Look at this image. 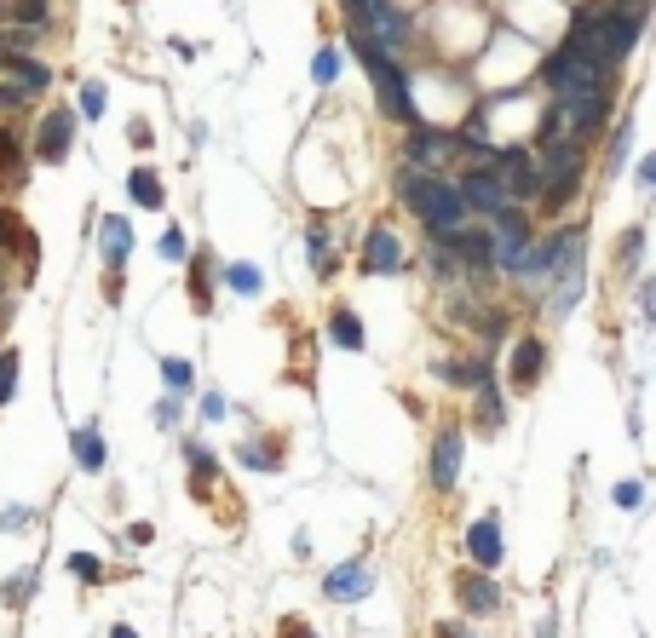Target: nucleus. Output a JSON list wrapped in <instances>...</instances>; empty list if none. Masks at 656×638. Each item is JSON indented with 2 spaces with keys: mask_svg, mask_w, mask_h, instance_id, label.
I'll use <instances>...</instances> for the list:
<instances>
[{
  "mask_svg": "<svg viewBox=\"0 0 656 638\" xmlns=\"http://www.w3.org/2000/svg\"><path fill=\"white\" fill-rule=\"evenodd\" d=\"M340 64H346V58H340V46H317V58H311V81L328 92L334 81H340Z\"/></svg>",
  "mask_w": 656,
  "mask_h": 638,
  "instance_id": "nucleus-38",
  "label": "nucleus"
},
{
  "mask_svg": "<svg viewBox=\"0 0 656 638\" xmlns=\"http://www.w3.org/2000/svg\"><path fill=\"white\" fill-rule=\"evenodd\" d=\"M0 529H6V535H24V529H35V512H29V506H6V512H0Z\"/></svg>",
  "mask_w": 656,
  "mask_h": 638,
  "instance_id": "nucleus-45",
  "label": "nucleus"
},
{
  "mask_svg": "<svg viewBox=\"0 0 656 638\" xmlns=\"http://www.w3.org/2000/svg\"><path fill=\"white\" fill-rule=\"evenodd\" d=\"M35 581H41V570H18V575H6V581H0V604H6V610H24L29 593H35Z\"/></svg>",
  "mask_w": 656,
  "mask_h": 638,
  "instance_id": "nucleus-36",
  "label": "nucleus"
},
{
  "mask_svg": "<svg viewBox=\"0 0 656 638\" xmlns=\"http://www.w3.org/2000/svg\"><path fill=\"white\" fill-rule=\"evenodd\" d=\"M645 236H651L645 225H628L622 236H616V271H622V276H639V259H645Z\"/></svg>",
  "mask_w": 656,
  "mask_h": 638,
  "instance_id": "nucleus-32",
  "label": "nucleus"
},
{
  "mask_svg": "<svg viewBox=\"0 0 656 638\" xmlns=\"http://www.w3.org/2000/svg\"><path fill=\"white\" fill-rule=\"evenodd\" d=\"M75 127H81L75 104H52V110H41L35 138H29V161H35V167H64L70 150H75Z\"/></svg>",
  "mask_w": 656,
  "mask_h": 638,
  "instance_id": "nucleus-5",
  "label": "nucleus"
},
{
  "mask_svg": "<svg viewBox=\"0 0 656 638\" xmlns=\"http://www.w3.org/2000/svg\"><path fill=\"white\" fill-rule=\"evenodd\" d=\"M185 409H190V397H179V391H162V397H156V426H162V432H179V426H185Z\"/></svg>",
  "mask_w": 656,
  "mask_h": 638,
  "instance_id": "nucleus-37",
  "label": "nucleus"
},
{
  "mask_svg": "<svg viewBox=\"0 0 656 638\" xmlns=\"http://www.w3.org/2000/svg\"><path fill=\"white\" fill-rule=\"evenodd\" d=\"M328 345H334V351H363V345H369V334H363V317H357L352 305H334V311H328Z\"/></svg>",
  "mask_w": 656,
  "mask_h": 638,
  "instance_id": "nucleus-25",
  "label": "nucleus"
},
{
  "mask_svg": "<svg viewBox=\"0 0 656 638\" xmlns=\"http://www.w3.org/2000/svg\"><path fill=\"white\" fill-rule=\"evenodd\" d=\"M587 242H593V236H587V225H576V219H564L559 230H541L536 242H530V253L507 271V282L524 288V294H547L564 271L587 265Z\"/></svg>",
  "mask_w": 656,
  "mask_h": 638,
  "instance_id": "nucleus-3",
  "label": "nucleus"
},
{
  "mask_svg": "<svg viewBox=\"0 0 656 638\" xmlns=\"http://www.w3.org/2000/svg\"><path fill=\"white\" fill-rule=\"evenodd\" d=\"M432 374H438L444 386H455V391H467V397H472L478 386H490V380H495V357H490V351H478V357H438Z\"/></svg>",
  "mask_w": 656,
  "mask_h": 638,
  "instance_id": "nucleus-16",
  "label": "nucleus"
},
{
  "mask_svg": "<svg viewBox=\"0 0 656 638\" xmlns=\"http://www.w3.org/2000/svg\"><path fill=\"white\" fill-rule=\"evenodd\" d=\"M294 558H311V529H294Z\"/></svg>",
  "mask_w": 656,
  "mask_h": 638,
  "instance_id": "nucleus-51",
  "label": "nucleus"
},
{
  "mask_svg": "<svg viewBox=\"0 0 656 638\" xmlns=\"http://www.w3.org/2000/svg\"><path fill=\"white\" fill-rule=\"evenodd\" d=\"M375 593V558H346V564H334L323 575V598L328 604H363V598Z\"/></svg>",
  "mask_w": 656,
  "mask_h": 638,
  "instance_id": "nucleus-13",
  "label": "nucleus"
},
{
  "mask_svg": "<svg viewBox=\"0 0 656 638\" xmlns=\"http://www.w3.org/2000/svg\"><path fill=\"white\" fill-rule=\"evenodd\" d=\"M75 115H81V121H104V115H110V87H104V81H81V92H75Z\"/></svg>",
  "mask_w": 656,
  "mask_h": 638,
  "instance_id": "nucleus-33",
  "label": "nucleus"
},
{
  "mask_svg": "<svg viewBox=\"0 0 656 638\" xmlns=\"http://www.w3.org/2000/svg\"><path fill=\"white\" fill-rule=\"evenodd\" d=\"M18 368H24V357H18L12 345H0V409L18 397Z\"/></svg>",
  "mask_w": 656,
  "mask_h": 638,
  "instance_id": "nucleus-39",
  "label": "nucleus"
},
{
  "mask_svg": "<svg viewBox=\"0 0 656 638\" xmlns=\"http://www.w3.org/2000/svg\"><path fill=\"white\" fill-rule=\"evenodd\" d=\"M432 638H478V633H472L467 621H438V633Z\"/></svg>",
  "mask_w": 656,
  "mask_h": 638,
  "instance_id": "nucleus-48",
  "label": "nucleus"
},
{
  "mask_svg": "<svg viewBox=\"0 0 656 638\" xmlns=\"http://www.w3.org/2000/svg\"><path fill=\"white\" fill-rule=\"evenodd\" d=\"M495 173H501V184H507V202H518V207L541 202V161H536L530 144H501Z\"/></svg>",
  "mask_w": 656,
  "mask_h": 638,
  "instance_id": "nucleus-7",
  "label": "nucleus"
},
{
  "mask_svg": "<svg viewBox=\"0 0 656 638\" xmlns=\"http://www.w3.org/2000/svg\"><path fill=\"white\" fill-rule=\"evenodd\" d=\"M357 265H363V276H403L409 271V248L398 242V230L392 225H369L363 230V253H357Z\"/></svg>",
  "mask_w": 656,
  "mask_h": 638,
  "instance_id": "nucleus-12",
  "label": "nucleus"
},
{
  "mask_svg": "<svg viewBox=\"0 0 656 638\" xmlns=\"http://www.w3.org/2000/svg\"><path fill=\"white\" fill-rule=\"evenodd\" d=\"M645 35V12H616V6H570V29H564V46H576L582 58H593L599 69H616L633 58V46Z\"/></svg>",
  "mask_w": 656,
  "mask_h": 638,
  "instance_id": "nucleus-1",
  "label": "nucleus"
},
{
  "mask_svg": "<svg viewBox=\"0 0 656 638\" xmlns=\"http://www.w3.org/2000/svg\"><path fill=\"white\" fill-rule=\"evenodd\" d=\"M190 299H196V311L208 317L213 311V294H219V259H213V248H190Z\"/></svg>",
  "mask_w": 656,
  "mask_h": 638,
  "instance_id": "nucleus-22",
  "label": "nucleus"
},
{
  "mask_svg": "<svg viewBox=\"0 0 656 638\" xmlns=\"http://www.w3.org/2000/svg\"><path fill=\"white\" fill-rule=\"evenodd\" d=\"M70 460H75L81 478H104V472H110V443L98 432V420H87V426L70 432Z\"/></svg>",
  "mask_w": 656,
  "mask_h": 638,
  "instance_id": "nucleus-17",
  "label": "nucleus"
},
{
  "mask_svg": "<svg viewBox=\"0 0 656 638\" xmlns=\"http://www.w3.org/2000/svg\"><path fill=\"white\" fill-rule=\"evenodd\" d=\"M501 426H507V386H501V374H495L490 386L472 391V432L495 437Z\"/></svg>",
  "mask_w": 656,
  "mask_h": 638,
  "instance_id": "nucleus-21",
  "label": "nucleus"
},
{
  "mask_svg": "<svg viewBox=\"0 0 656 638\" xmlns=\"http://www.w3.org/2000/svg\"><path fill=\"white\" fill-rule=\"evenodd\" d=\"M536 638H559V616H541V627H536Z\"/></svg>",
  "mask_w": 656,
  "mask_h": 638,
  "instance_id": "nucleus-53",
  "label": "nucleus"
},
{
  "mask_svg": "<svg viewBox=\"0 0 656 638\" xmlns=\"http://www.w3.org/2000/svg\"><path fill=\"white\" fill-rule=\"evenodd\" d=\"M0 23H6V0H0Z\"/></svg>",
  "mask_w": 656,
  "mask_h": 638,
  "instance_id": "nucleus-56",
  "label": "nucleus"
},
{
  "mask_svg": "<svg viewBox=\"0 0 656 638\" xmlns=\"http://www.w3.org/2000/svg\"><path fill=\"white\" fill-rule=\"evenodd\" d=\"M127 144H133V150H150V144H156V133H150V121H144V115L127 121Z\"/></svg>",
  "mask_w": 656,
  "mask_h": 638,
  "instance_id": "nucleus-46",
  "label": "nucleus"
},
{
  "mask_svg": "<svg viewBox=\"0 0 656 638\" xmlns=\"http://www.w3.org/2000/svg\"><path fill=\"white\" fill-rule=\"evenodd\" d=\"M455 190H461V202H467L472 219H495L501 207H507V184L495 167H461L455 173Z\"/></svg>",
  "mask_w": 656,
  "mask_h": 638,
  "instance_id": "nucleus-11",
  "label": "nucleus"
},
{
  "mask_svg": "<svg viewBox=\"0 0 656 638\" xmlns=\"http://www.w3.org/2000/svg\"><path fill=\"white\" fill-rule=\"evenodd\" d=\"M582 299H587V265H576V271H564L559 282L541 294V311H547V322H564Z\"/></svg>",
  "mask_w": 656,
  "mask_h": 638,
  "instance_id": "nucleus-20",
  "label": "nucleus"
},
{
  "mask_svg": "<svg viewBox=\"0 0 656 638\" xmlns=\"http://www.w3.org/2000/svg\"><path fill=\"white\" fill-rule=\"evenodd\" d=\"M93 242H98V259H104V271H121L127 259H133V225L121 219V213H104L93 225Z\"/></svg>",
  "mask_w": 656,
  "mask_h": 638,
  "instance_id": "nucleus-18",
  "label": "nucleus"
},
{
  "mask_svg": "<svg viewBox=\"0 0 656 638\" xmlns=\"http://www.w3.org/2000/svg\"><path fill=\"white\" fill-rule=\"evenodd\" d=\"M6 23L12 29H52V0H6Z\"/></svg>",
  "mask_w": 656,
  "mask_h": 638,
  "instance_id": "nucleus-31",
  "label": "nucleus"
},
{
  "mask_svg": "<svg viewBox=\"0 0 656 638\" xmlns=\"http://www.w3.org/2000/svg\"><path fill=\"white\" fill-rule=\"evenodd\" d=\"M185 472H190V489H196V495H213V489H219V460H213V449L202 437H185Z\"/></svg>",
  "mask_w": 656,
  "mask_h": 638,
  "instance_id": "nucleus-24",
  "label": "nucleus"
},
{
  "mask_svg": "<svg viewBox=\"0 0 656 638\" xmlns=\"http://www.w3.org/2000/svg\"><path fill=\"white\" fill-rule=\"evenodd\" d=\"M633 179H639V196H645V202H656V150L633 161Z\"/></svg>",
  "mask_w": 656,
  "mask_h": 638,
  "instance_id": "nucleus-44",
  "label": "nucleus"
},
{
  "mask_svg": "<svg viewBox=\"0 0 656 638\" xmlns=\"http://www.w3.org/2000/svg\"><path fill=\"white\" fill-rule=\"evenodd\" d=\"M127 202L144 207V213H162V207H167L162 173H156V167H133V173H127Z\"/></svg>",
  "mask_w": 656,
  "mask_h": 638,
  "instance_id": "nucleus-27",
  "label": "nucleus"
},
{
  "mask_svg": "<svg viewBox=\"0 0 656 638\" xmlns=\"http://www.w3.org/2000/svg\"><path fill=\"white\" fill-rule=\"evenodd\" d=\"M185 138H190V150H202V144H208V121L196 115V121H190V127H185Z\"/></svg>",
  "mask_w": 656,
  "mask_h": 638,
  "instance_id": "nucleus-50",
  "label": "nucleus"
},
{
  "mask_svg": "<svg viewBox=\"0 0 656 638\" xmlns=\"http://www.w3.org/2000/svg\"><path fill=\"white\" fill-rule=\"evenodd\" d=\"M29 104H35L29 92H18V87H12V81H0V121H12V115H24Z\"/></svg>",
  "mask_w": 656,
  "mask_h": 638,
  "instance_id": "nucleus-42",
  "label": "nucleus"
},
{
  "mask_svg": "<svg viewBox=\"0 0 656 638\" xmlns=\"http://www.w3.org/2000/svg\"><path fill=\"white\" fill-rule=\"evenodd\" d=\"M6 52H12V29H6V23H0V58H6Z\"/></svg>",
  "mask_w": 656,
  "mask_h": 638,
  "instance_id": "nucleus-55",
  "label": "nucleus"
},
{
  "mask_svg": "<svg viewBox=\"0 0 656 638\" xmlns=\"http://www.w3.org/2000/svg\"><path fill=\"white\" fill-rule=\"evenodd\" d=\"M490 230H495V271L507 276L530 253V242H536L541 230H536V207H518V202H507L501 213L490 219Z\"/></svg>",
  "mask_w": 656,
  "mask_h": 638,
  "instance_id": "nucleus-6",
  "label": "nucleus"
},
{
  "mask_svg": "<svg viewBox=\"0 0 656 638\" xmlns=\"http://www.w3.org/2000/svg\"><path fill=\"white\" fill-rule=\"evenodd\" d=\"M610 501L622 506V512H639V501H645V483H639V478H622L616 489H610Z\"/></svg>",
  "mask_w": 656,
  "mask_h": 638,
  "instance_id": "nucleus-43",
  "label": "nucleus"
},
{
  "mask_svg": "<svg viewBox=\"0 0 656 638\" xmlns=\"http://www.w3.org/2000/svg\"><path fill=\"white\" fill-rule=\"evenodd\" d=\"M639 317L656 322V276H651V282H639Z\"/></svg>",
  "mask_w": 656,
  "mask_h": 638,
  "instance_id": "nucleus-47",
  "label": "nucleus"
},
{
  "mask_svg": "<svg viewBox=\"0 0 656 638\" xmlns=\"http://www.w3.org/2000/svg\"><path fill=\"white\" fill-rule=\"evenodd\" d=\"M282 633H288V638H317L311 627H305V621H282Z\"/></svg>",
  "mask_w": 656,
  "mask_h": 638,
  "instance_id": "nucleus-52",
  "label": "nucleus"
},
{
  "mask_svg": "<svg viewBox=\"0 0 656 638\" xmlns=\"http://www.w3.org/2000/svg\"><path fill=\"white\" fill-rule=\"evenodd\" d=\"M0 81H12L18 92L41 98V92H52V64H41L35 52H6L0 58Z\"/></svg>",
  "mask_w": 656,
  "mask_h": 638,
  "instance_id": "nucleus-19",
  "label": "nucleus"
},
{
  "mask_svg": "<svg viewBox=\"0 0 656 638\" xmlns=\"http://www.w3.org/2000/svg\"><path fill=\"white\" fill-rule=\"evenodd\" d=\"M156 259H162V265H185V259H190V230L185 225H167L162 236H156Z\"/></svg>",
  "mask_w": 656,
  "mask_h": 638,
  "instance_id": "nucleus-35",
  "label": "nucleus"
},
{
  "mask_svg": "<svg viewBox=\"0 0 656 638\" xmlns=\"http://www.w3.org/2000/svg\"><path fill=\"white\" fill-rule=\"evenodd\" d=\"M346 46H352L357 64L369 69V87H375L380 115H386V121H398V127H415V121H421V104H415V81H409L403 58L380 52L375 35H369V29H352V23H346Z\"/></svg>",
  "mask_w": 656,
  "mask_h": 638,
  "instance_id": "nucleus-4",
  "label": "nucleus"
},
{
  "mask_svg": "<svg viewBox=\"0 0 656 638\" xmlns=\"http://www.w3.org/2000/svg\"><path fill=\"white\" fill-rule=\"evenodd\" d=\"M398 202L421 219V230H426V242H455V230H467L472 225V213H467V202H461V190H455V179L449 173H421V167H409L403 161L398 167Z\"/></svg>",
  "mask_w": 656,
  "mask_h": 638,
  "instance_id": "nucleus-2",
  "label": "nucleus"
},
{
  "mask_svg": "<svg viewBox=\"0 0 656 638\" xmlns=\"http://www.w3.org/2000/svg\"><path fill=\"white\" fill-rule=\"evenodd\" d=\"M478 340H484V351H501V345H513V317L501 311V305H484V317H478V328H472Z\"/></svg>",
  "mask_w": 656,
  "mask_h": 638,
  "instance_id": "nucleus-30",
  "label": "nucleus"
},
{
  "mask_svg": "<svg viewBox=\"0 0 656 638\" xmlns=\"http://www.w3.org/2000/svg\"><path fill=\"white\" fill-rule=\"evenodd\" d=\"M110 638H139V633H133V627H127V621H116V627H110Z\"/></svg>",
  "mask_w": 656,
  "mask_h": 638,
  "instance_id": "nucleus-54",
  "label": "nucleus"
},
{
  "mask_svg": "<svg viewBox=\"0 0 656 638\" xmlns=\"http://www.w3.org/2000/svg\"><path fill=\"white\" fill-rule=\"evenodd\" d=\"M455 604H461V616H495V610H501V587H495V575L490 570H461L455 575Z\"/></svg>",
  "mask_w": 656,
  "mask_h": 638,
  "instance_id": "nucleus-15",
  "label": "nucleus"
},
{
  "mask_svg": "<svg viewBox=\"0 0 656 638\" xmlns=\"http://www.w3.org/2000/svg\"><path fill=\"white\" fill-rule=\"evenodd\" d=\"M622 167H633V121H628V115H622V121L605 133V179H616Z\"/></svg>",
  "mask_w": 656,
  "mask_h": 638,
  "instance_id": "nucleus-29",
  "label": "nucleus"
},
{
  "mask_svg": "<svg viewBox=\"0 0 656 638\" xmlns=\"http://www.w3.org/2000/svg\"><path fill=\"white\" fill-rule=\"evenodd\" d=\"M70 575L81 581V587H98L110 570H104V558H98V552H70Z\"/></svg>",
  "mask_w": 656,
  "mask_h": 638,
  "instance_id": "nucleus-40",
  "label": "nucleus"
},
{
  "mask_svg": "<svg viewBox=\"0 0 656 638\" xmlns=\"http://www.w3.org/2000/svg\"><path fill=\"white\" fill-rule=\"evenodd\" d=\"M162 391H179V397H190L196 391V363L190 357H162Z\"/></svg>",
  "mask_w": 656,
  "mask_h": 638,
  "instance_id": "nucleus-34",
  "label": "nucleus"
},
{
  "mask_svg": "<svg viewBox=\"0 0 656 638\" xmlns=\"http://www.w3.org/2000/svg\"><path fill=\"white\" fill-rule=\"evenodd\" d=\"M403 161L421 167V173H444L449 161H455V133L432 127V121H415L409 138H403Z\"/></svg>",
  "mask_w": 656,
  "mask_h": 638,
  "instance_id": "nucleus-10",
  "label": "nucleus"
},
{
  "mask_svg": "<svg viewBox=\"0 0 656 638\" xmlns=\"http://www.w3.org/2000/svg\"><path fill=\"white\" fill-rule=\"evenodd\" d=\"M219 288L236 299H259L265 294V271H259L254 259H231V265H219Z\"/></svg>",
  "mask_w": 656,
  "mask_h": 638,
  "instance_id": "nucleus-26",
  "label": "nucleus"
},
{
  "mask_svg": "<svg viewBox=\"0 0 656 638\" xmlns=\"http://www.w3.org/2000/svg\"><path fill=\"white\" fill-rule=\"evenodd\" d=\"M541 374H547V340L541 334H518L513 351H507V368H501V386L513 397H530L541 386Z\"/></svg>",
  "mask_w": 656,
  "mask_h": 638,
  "instance_id": "nucleus-9",
  "label": "nucleus"
},
{
  "mask_svg": "<svg viewBox=\"0 0 656 638\" xmlns=\"http://www.w3.org/2000/svg\"><path fill=\"white\" fill-rule=\"evenodd\" d=\"M461 466H467V426H438L432 432V455H426V483L438 495H455Z\"/></svg>",
  "mask_w": 656,
  "mask_h": 638,
  "instance_id": "nucleus-8",
  "label": "nucleus"
},
{
  "mask_svg": "<svg viewBox=\"0 0 656 638\" xmlns=\"http://www.w3.org/2000/svg\"><path fill=\"white\" fill-rule=\"evenodd\" d=\"M225 414H231V403H225V391L219 386H208L202 397H196V420H202V426H219Z\"/></svg>",
  "mask_w": 656,
  "mask_h": 638,
  "instance_id": "nucleus-41",
  "label": "nucleus"
},
{
  "mask_svg": "<svg viewBox=\"0 0 656 638\" xmlns=\"http://www.w3.org/2000/svg\"><path fill=\"white\" fill-rule=\"evenodd\" d=\"M127 541H133V547H150V541H156V524H127Z\"/></svg>",
  "mask_w": 656,
  "mask_h": 638,
  "instance_id": "nucleus-49",
  "label": "nucleus"
},
{
  "mask_svg": "<svg viewBox=\"0 0 656 638\" xmlns=\"http://www.w3.org/2000/svg\"><path fill=\"white\" fill-rule=\"evenodd\" d=\"M236 466L242 472H282V443H271V437H254V443H236Z\"/></svg>",
  "mask_w": 656,
  "mask_h": 638,
  "instance_id": "nucleus-28",
  "label": "nucleus"
},
{
  "mask_svg": "<svg viewBox=\"0 0 656 638\" xmlns=\"http://www.w3.org/2000/svg\"><path fill=\"white\" fill-rule=\"evenodd\" d=\"M300 242H305V259H311V271L323 276V282L340 271V259H334V230H328V219H311V225L300 230Z\"/></svg>",
  "mask_w": 656,
  "mask_h": 638,
  "instance_id": "nucleus-23",
  "label": "nucleus"
},
{
  "mask_svg": "<svg viewBox=\"0 0 656 638\" xmlns=\"http://www.w3.org/2000/svg\"><path fill=\"white\" fill-rule=\"evenodd\" d=\"M467 564L472 570H501V558H507V547H501V512H484V518H472L467 524Z\"/></svg>",
  "mask_w": 656,
  "mask_h": 638,
  "instance_id": "nucleus-14",
  "label": "nucleus"
}]
</instances>
